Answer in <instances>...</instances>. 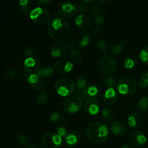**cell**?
Returning <instances> with one entry per match:
<instances>
[{
	"label": "cell",
	"instance_id": "cell-26",
	"mask_svg": "<svg viewBox=\"0 0 148 148\" xmlns=\"http://www.w3.org/2000/svg\"><path fill=\"white\" fill-rule=\"evenodd\" d=\"M101 116H102L103 119L106 122H109V121H111L114 119V113L111 108H106L102 110V111H101Z\"/></svg>",
	"mask_w": 148,
	"mask_h": 148
},
{
	"label": "cell",
	"instance_id": "cell-5",
	"mask_svg": "<svg viewBox=\"0 0 148 148\" xmlns=\"http://www.w3.org/2000/svg\"><path fill=\"white\" fill-rule=\"evenodd\" d=\"M30 17L32 21L38 25L43 26L49 24L51 21V15L46 9L37 7L30 12Z\"/></svg>",
	"mask_w": 148,
	"mask_h": 148
},
{
	"label": "cell",
	"instance_id": "cell-42",
	"mask_svg": "<svg viewBox=\"0 0 148 148\" xmlns=\"http://www.w3.org/2000/svg\"><path fill=\"white\" fill-rule=\"evenodd\" d=\"M29 148H43L42 147H40V146L39 145H30Z\"/></svg>",
	"mask_w": 148,
	"mask_h": 148
},
{
	"label": "cell",
	"instance_id": "cell-14",
	"mask_svg": "<svg viewBox=\"0 0 148 148\" xmlns=\"http://www.w3.org/2000/svg\"><path fill=\"white\" fill-rule=\"evenodd\" d=\"M53 67L59 73H68L72 70L74 65L72 62L67 59H59L55 62Z\"/></svg>",
	"mask_w": 148,
	"mask_h": 148
},
{
	"label": "cell",
	"instance_id": "cell-30",
	"mask_svg": "<svg viewBox=\"0 0 148 148\" xmlns=\"http://www.w3.org/2000/svg\"><path fill=\"white\" fill-rule=\"evenodd\" d=\"M139 58L145 64L148 65V46L143 48L139 53Z\"/></svg>",
	"mask_w": 148,
	"mask_h": 148
},
{
	"label": "cell",
	"instance_id": "cell-25",
	"mask_svg": "<svg viewBox=\"0 0 148 148\" xmlns=\"http://www.w3.org/2000/svg\"><path fill=\"white\" fill-rule=\"evenodd\" d=\"M69 54H70V56L72 60L75 62H76V63L80 64L83 61V55L77 49H72L71 51L69 52Z\"/></svg>",
	"mask_w": 148,
	"mask_h": 148
},
{
	"label": "cell",
	"instance_id": "cell-17",
	"mask_svg": "<svg viewBox=\"0 0 148 148\" xmlns=\"http://www.w3.org/2000/svg\"><path fill=\"white\" fill-rule=\"evenodd\" d=\"M127 122L130 127L137 129L143 126L144 119L140 113L133 112L127 118Z\"/></svg>",
	"mask_w": 148,
	"mask_h": 148
},
{
	"label": "cell",
	"instance_id": "cell-1",
	"mask_svg": "<svg viewBox=\"0 0 148 148\" xmlns=\"http://www.w3.org/2000/svg\"><path fill=\"white\" fill-rule=\"evenodd\" d=\"M47 31L52 39L57 40V42L63 41L69 37L71 27L64 19L54 17L48 24Z\"/></svg>",
	"mask_w": 148,
	"mask_h": 148
},
{
	"label": "cell",
	"instance_id": "cell-6",
	"mask_svg": "<svg viewBox=\"0 0 148 148\" xmlns=\"http://www.w3.org/2000/svg\"><path fill=\"white\" fill-rule=\"evenodd\" d=\"M54 88L57 93L62 96L72 95L75 90V84L69 78H61L58 79L54 85Z\"/></svg>",
	"mask_w": 148,
	"mask_h": 148
},
{
	"label": "cell",
	"instance_id": "cell-39",
	"mask_svg": "<svg viewBox=\"0 0 148 148\" xmlns=\"http://www.w3.org/2000/svg\"><path fill=\"white\" fill-rule=\"evenodd\" d=\"M35 53V49L32 47H27L24 51V55L26 56H31Z\"/></svg>",
	"mask_w": 148,
	"mask_h": 148
},
{
	"label": "cell",
	"instance_id": "cell-12",
	"mask_svg": "<svg viewBox=\"0 0 148 148\" xmlns=\"http://www.w3.org/2000/svg\"><path fill=\"white\" fill-rule=\"evenodd\" d=\"M128 141L134 146H143L147 142V137L142 132L133 130L129 133Z\"/></svg>",
	"mask_w": 148,
	"mask_h": 148
},
{
	"label": "cell",
	"instance_id": "cell-13",
	"mask_svg": "<svg viewBox=\"0 0 148 148\" xmlns=\"http://www.w3.org/2000/svg\"><path fill=\"white\" fill-rule=\"evenodd\" d=\"M41 64L38 59L34 57H28L24 62V69L27 73L36 74V72L41 68Z\"/></svg>",
	"mask_w": 148,
	"mask_h": 148
},
{
	"label": "cell",
	"instance_id": "cell-21",
	"mask_svg": "<svg viewBox=\"0 0 148 148\" xmlns=\"http://www.w3.org/2000/svg\"><path fill=\"white\" fill-rule=\"evenodd\" d=\"M118 99V95L114 88H108L103 95V101L107 105H114Z\"/></svg>",
	"mask_w": 148,
	"mask_h": 148
},
{
	"label": "cell",
	"instance_id": "cell-32",
	"mask_svg": "<svg viewBox=\"0 0 148 148\" xmlns=\"http://www.w3.org/2000/svg\"><path fill=\"white\" fill-rule=\"evenodd\" d=\"M136 64V59L134 56H129V57L126 58L124 60V66L125 67L128 68V69H131V68L134 67V66Z\"/></svg>",
	"mask_w": 148,
	"mask_h": 148
},
{
	"label": "cell",
	"instance_id": "cell-24",
	"mask_svg": "<svg viewBox=\"0 0 148 148\" xmlns=\"http://www.w3.org/2000/svg\"><path fill=\"white\" fill-rule=\"evenodd\" d=\"M124 45H125V43L122 40H115L111 45L110 51L114 54H119V53H122L123 50H124Z\"/></svg>",
	"mask_w": 148,
	"mask_h": 148
},
{
	"label": "cell",
	"instance_id": "cell-20",
	"mask_svg": "<svg viewBox=\"0 0 148 148\" xmlns=\"http://www.w3.org/2000/svg\"><path fill=\"white\" fill-rule=\"evenodd\" d=\"M77 25L80 29H88L91 26V19L88 14H79L75 20Z\"/></svg>",
	"mask_w": 148,
	"mask_h": 148
},
{
	"label": "cell",
	"instance_id": "cell-34",
	"mask_svg": "<svg viewBox=\"0 0 148 148\" xmlns=\"http://www.w3.org/2000/svg\"><path fill=\"white\" fill-rule=\"evenodd\" d=\"M18 141L19 143L23 146H27V147H30V140L26 137L24 134H20L18 137Z\"/></svg>",
	"mask_w": 148,
	"mask_h": 148
},
{
	"label": "cell",
	"instance_id": "cell-37",
	"mask_svg": "<svg viewBox=\"0 0 148 148\" xmlns=\"http://www.w3.org/2000/svg\"><path fill=\"white\" fill-rule=\"evenodd\" d=\"M62 115L61 114H59V113H57V112H55V113H53V114L51 115V121H53V122H56V121H59V120L62 119Z\"/></svg>",
	"mask_w": 148,
	"mask_h": 148
},
{
	"label": "cell",
	"instance_id": "cell-16",
	"mask_svg": "<svg viewBox=\"0 0 148 148\" xmlns=\"http://www.w3.org/2000/svg\"><path fill=\"white\" fill-rule=\"evenodd\" d=\"M85 110L91 115H95L100 110V103L95 98H88L83 103Z\"/></svg>",
	"mask_w": 148,
	"mask_h": 148
},
{
	"label": "cell",
	"instance_id": "cell-44",
	"mask_svg": "<svg viewBox=\"0 0 148 148\" xmlns=\"http://www.w3.org/2000/svg\"><path fill=\"white\" fill-rule=\"evenodd\" d=\"M38 2H40V3H49V2H51L50 1H39Z\"/></svg>",
	"mask_w": 148,
	"mask_h": 148
},
{
	"label": "cell",
	"instance_id": "cell-28",
	"mask_svg": "<svg viewBox=\"0 0 148 148\" xmlns=\"http://www.w3.org/2000/svg\"><path fill=\"white\" fill-rule=\"evenodd\" d=\"M76 86L77 91H82L87 88V80L83 77H79L77 78L76 82Z\"/></svg>",
	"mask_w": 148,
	"mask_h": 148
},
{
	"label": "cell",
	"instance_id": "cell-33",
	"mask_svg": "<svg viewBox=\"0 0 148 148\" xmlns=\"http://www.w3.org/2000/svg\"><path fill=\"white\" fill-rule=\"evenodd\" d=\"M139 84L143 88H148V72L143 74L140 78Z\"/></svg>",
	"mask_w": 148,
	"mask_h": 148
},
{
	"label": "cell",
	"instance_id": "cell-38",
	"mask_svg": "<svg viewBox=\"0 0 148 148\" xmlns=\"http://www.w3.org/2000/svg\"><path fill=\"white\" fill-rule=\"evenodd\" d=\"M97 46H98V49L102 51L103 53H106V43L103 40H99L97 43Z\"/></svg>",
	"mask_w": 148,
	"mask_h": 148
},
{
	"label": "cell",
	"instance_id": "cell-27",
	"mask_svg": "<svg viewBox=\"0 0 148 148\" xmlns=\"http://www.w3.org/2000/svg\"><path fill=\"white\" fill-rule=\"evenodd\" d=\"M53 69L49 67V66H47V67H41L36 72V75H38L41 78H46L50 77L53 74Z\"/></svg>",
	"mask_w": 148,
	"mask_h": 148
},
{
	"label": "cell",
	"instance_id": "cell-43",
	"mask_svg": "<svg viewBox=\"0 0 148 148\" xmlns=\"http://www.w3.org/2000/svg\"><path fill=\"white\" fill-rule=\"evenodd\" d=\"M121 148H132V147L130 145H123Z\"/></svg>",
	"mask_w": 148,
	"mask_h": 148
},
{
	"label": "cell",
	"instance_id": "cell-40",
	"mask_svg": "<svg viewBox=\"0 0 148 148\" xmlns=\"http://www.w3.org/2000/svg\"><path fill=\"white\" fill-rule=\"evenodd\" d=\"M56 134H58V135H59L60 137H66V135L67 134H66V129L64 128V127H59V128L57 129V133Z\"/></svg>",
	"mask_w": 148,
	"mask_h": 148
},
{
	"label": "cell",
	"instance_id": "cell-7",
	"mask_svg": "<svg viewBox=\"0 0 148 148\" xmlns=\"http://www.w3.org/2000/svg\"><path fill=\"white\" fill-rule=\"evenodd\" d=\"M90 37L87 32L77 30L72 33L69 37V43L75 47H85L89 44Z\"/></svg>",
	"mask_w": 148,
	"mask_h": 148
},
{
	"label": "cell",
	"instance_id": "cell-18",
	"mask_svg": "<svg viewBox=\"0 0 148 148\" xmlns=\"http://www.w3.org/2000/svg\"><path fill=\"white\" fill-rule=\"evenodd\" d=\"M100 94L99 89L96 86L87 87L85 90L82 91H77V95L79 97L85 99L88 98H95Z\"/></svg>",
	"mask_w": 148,
	"mask_h": 148
},
{
	"label": "cell",
	"instance_id": "cell-23",
	"mask_svg": "<svg viewBox=\"0 0 148 148\" xmlns=\"http://www.w3.org/2000/svg\"><path fill=\"white\" fill-rule=\"evenodd\" d=\"M111 131L113 134L120 135V134H124L127 131V126L125 124L120 121H116L113 122L111 125Z\"/></svg>",
	"mask_w": 148,
	"mask_h": 148
},
{
	"label": "cell",
	"instance_id": "cell-36",
	"mask_svg": "<svg viewBox=\"0 0 148 148\" xmlns=\"http://www.w3.org/2000/svg\"><path fill=\"white\" fill-rule=\"evenodd\" d=\"M115 81L114 78L108 77L105 80V84L107 87H108V88H114V87L116 85Z\"/></svg>",
	"mask_w": 148,
	"mask_h": 148
},
{
	"label": "cell",
	"instance_id": "cell-3",
	"mask_svg": "<svg viewBox=\"0 0 148 148\" xmlns=\"http://www.w3.org/2000/svg\"><path fill=\"white\" fill-rule=\"evenodd\" d=\"M116 89L119 93L124 95H132L137 90V82L135 77L131 75H124L118 81Z\"/></svg>",
	"mask_w": 148,
	"mask_h": 148
},
{
	"label": "cell",
	"instance_id": "cell-15",
	"mask_svg": "<svg viewBox=\"0 0 148 148\" xmlns=\"http://www.w3.org/2000/svg\"><path fill=\"white\" fill-rule=\"evenodd\" d=\"M27 81H28L29 85L35 90L44 89L47 85L43 78H41L36 74H32V75H28Z\"/></svg>",
	"mask_w": 148,
	"mask_h": 148
},
{
	"label": "cell",
	"instance_id": "cell-2",
	"mask_svg": "<svg viewBox=\"0 0 148 148\" xmlns=\"http://www.w3.org/2000/svg\"><path fill=\"white\" fill-rule=\"evenodd\" d=\"M87 137L94 143H102L108 137V127L101 122H92L85 130Z\"/></svg>",
	"mask_w": 148,
	"mask_h": 148
},
{
	"label": "cell",
	"instance_id": "cell-22",
	"mask_svg": "<svg viewBox=\"0 0 148 148\" xmlns=\"http://www.w3.org/2000/svg\"><path fill=\"white\" fill-rule=\"evenodd\" d=\"M81 134L80 133L76 130H73L67 133L65 137V143L68 146H74L77 144L80 140Z\"/></svg>",
	"mask_w": 148,
	"mask_h": 148
},
{
	"label": "cell",
	"instance_id": "cell-10",
	"mask_svg": "<svg viewBox=\"0 0 148 148\" xmlns=\"http://www.w3.org/2000/svg\"><path fill=\"white\" fill-rule=\"evenodd\" d=\"M41 143L45 148H60L62 145V137L57 134L47 132L42 136Z\"/></svg>",
	"mask_w": 148,
	"mask_h": 148
},
{
	"label": "cell",
	"instance_id": "cell-9",
	"mask_svg": "<svg viewBox=\"0 0 148 148\" xmlns=\"http://www.w3.org/2000/svg\"><path fill=\"white\" fill-rule=\"evenodd\" d=\"M83 106V102L78 95H71L64 100L63 108L66 112L69 114H75L79 111Z\"/></svg>",
	"mask_w": 148,
	"mask_h": 148
},
{
	"label": "cell",
	"instance_id": "cell-31",
	"mask_svg": "<svg viewBox=\"0 0 148 148\" xmlns=\"http://www.w3.org/2000/svg\"><path fill=\"white\" fill-rule=\"evenodd\" d=\"M138 106L142 110L148 111V96L142 98L138 103Z\"/></svg>",
	"mask_w": 148,
	"mask_h": 148
},
{
	"label": "cell",
	"instance_id": "cell-41",
	"mask_svg": "<svg viewBox=\"0 0 148 148\" xmlns=\"http://www.w3.org/2000/svg\"><path fill=\"white\" fill-rule=\"evenodd\" d=\"M29 1H27V0H21V1H20V4L21 5V7H24V6L27 5Z\"/></svg>",
	"mask_w": 148,
	"mask_h": 148
},
{
	"label": "cell",
	"instance_id": "cell-4",
	"mask_svg": "<svg viewBox=\"0 0 148 148\" xmlns=\"http://www.w3.org/2000/svg\"><path fill=\"white\" fill-rule=\"evenodd\" d=\"M98 70L103 75H113L117 69V62L115 58L110 55H106L101 58L98 64Z\"/></svg>",
	"mask_w": 148,
	"mask_h": 148
},
{
	"label": "cell",
	"instance_id": "cell-35",
	"mask_svg": "<svg viewBox=\"0 0 148 148\" xmlns=\"http://www.w3.org/2000/svg\"><path fill=\"white\" fill-rule=\"evenodd\" d=\"M4 74L7 77L10 78H14L15 77L16 75H17V71L14 70V69H12V68H7L4 71Z\"/></svg>",
	"mask_w": 148,
	"mask_h": 148
},
{
	"label": "cell",
	"instance_id": "cell-11",
	"mask_svg": "<svg viewBox=\"0 0 148 148\" xmlns=\"http://www.w3.org/2000/svg\"><path fill=\"white\" fill-rule=\"evenodd\" d=\"M50 52L53 57H62L69 53V47L66 42L58 41L51 46Z\"/></svg>",
	"mask_w": 148,
	"mask_h": 148
},
{
	"label": "cell",
	"instance_id": "cell-8",
	"mask_svg": "<svg viewBox=\"0 0 148 148\" xmlns=\"http://www.w3.org/2000/svg\"><path fill=\"white\" fill-rule=\"evenodd\" d=\"M57 13L61 18L71 19L76 16L79 12L74 2L64 1L58 6Z\"/></svg>",
	"mask_w": 148,
	"mask_h": 148
},
{
	"label": "cell",
	"instance_id": "cell-19",
	"mask_svg": "<svg viewBox=\"0 0 148 148\" xmlns=\"http://www.w3.org/2000/svg\"><path fill=\"white\" fill-rule=\"evenodd\" d=\"M105 15L106 14H98L93 17L92 23H91V32L94 35H96L102 30Z\"/></svg>",
	"mask_w": 148,
	"mask_h": 148
},
{
	"label": "cell",
	"instance_id": "cell-29",
	"mask_svg": "<svg viewBox=\"0 0 148 148\" xmlns=\"http://www.w3.org/2000/svg\"><path fill=\"white\" fill-rule=\"evenodd\" d=\"M49 98V95L46 92H41L37 95L36 101H37V103L39 104V105H43V104H46L48 102Z\"/></svg>",
	"mask_w": 148,
	"mask_h": 148
}]
</instances>
